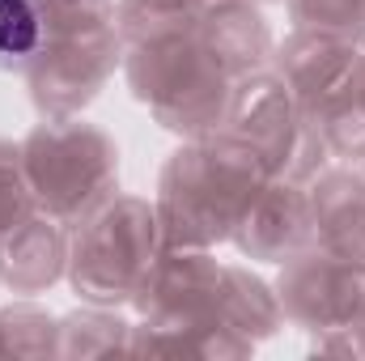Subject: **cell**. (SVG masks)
<instances>
[{
  "mask_svg": "<svg viewBox=\"0 0 365 361\" xmlns=\"http://www.w3.org/2000/svg\"><path fill=\"white\" fill-rule=\"evenodd\" d=\"M34 43H38V17L30 0H0V60L34 51Z\"/></svg>",
  "mask_w": 365,
  "mask_h": 361,
  "instance_id": "1",
  "label": "cell"
}]
</instances>
